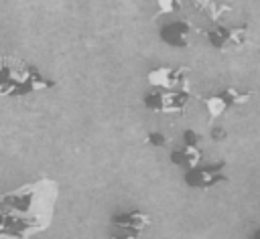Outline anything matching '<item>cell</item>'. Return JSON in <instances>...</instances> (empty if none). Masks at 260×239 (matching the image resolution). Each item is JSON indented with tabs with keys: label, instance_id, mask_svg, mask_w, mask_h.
I'll list each match as a JSON object with an SVG mask.
<instances>
[{
	"label": "cell",
	"instance_id": "obj_14",
	"mask_svg": "<svg viewBox=\"0 0 260 239\" xmlns=\"http://www.w3.org/2000/svg\"><path fill=\"white\" fill-rule=\"evenodd\" d=\"M250 239H260V227H258V229L252 233V237H250Z\"/></svg>",
	"mask_w": 260,
	"mask_h": 239
},
{
	"label": "cell",
	"instance_id": "obj_4",
	"mask_svg": "<svg viewBox=\"0 0 260 239\" xmlns=\"http://www.w3.org/2000/svg\"><path fill=\"white\" fill-rule=\"evenodd\" d=\"M228 166L225 160H219L211 166H201L197 164L191 170H185V184L189 188H197V190H209L219 182L228 180V174L223 172Z\"/></svg>",
	"mask_w": 260,
	"mask_h": 239
},
{
	"label": "cell",
	"instance_id": "obj_2",
	"mask_svg": "<svg viewBox=\"0 0 260 239\" xmlns=\"http://www.w3.org/2000/svg\"><path fill=\"white\" fill-rule=\"evenodd\" d=\"M189 97H191L189 87L173 89V91L150 89L148 93H144L142 103L146 109L154 113H183L189 105Z\"/></svg>",
	"mask_w": 260,
	"mask_h": 239
},
{
	"label": "cell",
	"instance_id": "obj_8",
	"mask_svg": "<svg viewBox=\"0 0 260 239\" xmlns=\"http://www.w3.org/2000/svg\"><path fill=\"white\" fill-rule=\"evenodd\" d=\"M169 160H171L175 166H181V168H185V170H191V168H195L197 164H201V160H203V150H201V148H195V146H179V148L171 150Z\"/></svg>",
	"mask_w": 260,
	"mask_h": 239
},
{
	"label": "cell",
	"instance_id": "obj_11",
	"mask_svg": "<svg viewBox=\"0 0 260 239\" xmlns=\"http://www.w3.org/2000/svg\"><path fill=\"white\" fill-rule=\"evenodd\" d=\"M205 136L201 132H197L195 128H187L183 132V146H195V148H201Z\"/></svg>",
	"mask_w": 260,
	"mask_h": 239
},
{
	"label": "cell",
	"instance_id": "obj_10",
	"mask_svg": "<svg viewBox=\"0 0 260 239\" xmlns=\"http://www.w3.org/2000/svg\"><path fill=\"white\" fill-rule=\"evenodd\" d=\"M156 2V14H175L183 8L185 0H154Z\"/></svg>",
	"mask_w": 260,
	"mask_h": 239
},
{
	"label": "cell",
	"instance_id": "obj_13",
	"mask_svg": "<svg viewBox=\"0 0 260 239\" xmlns=\"http://www.w3.org/2000/svg\"><path fill=\"white\" fill-rule=\"evenodd\" d=\"M110 239H138V235H136V233L126 231V233H120V235H112Z\"/></svg>",
	"mask_w": 260,
	"mask_h": 239
},
{
	"label": "cell",
	"instance_id": "obj_12",
	"mask_svg": "<svg viewBox=\"0 0 260 239\" xmlns=\"http://www.w3.org/2000/svg\"><path fill=\"white\" fill-rule=\"evenodd\" d=\"M209 138H211L215 144H219V142H223V140L228 138V130H225V128H221V126H215V128H211Z\"/></svg>",
	"mask_w": 260,
	"mask_h": 239
},
{
	"label": "cell",
	"instance_id": "obj_3",
	"mask_svg": "<svg viewBox=\"0 0 260 239\" xmlns=\"http://www.w3.org/2000/svg\"><path fill=\"white\" fill-rule=\"evenodd\" d=\"M252 99H254V91H240L236 87H225L223 91L201 97V103L205 105V109L209 113V120H213V117H219V115L228 113L232 107L250 103Z\"/></svg>",
	"mask_w": 260,
	"mask_h": 239
},
{
	"label": "cell",
	"instance_id": "obj_6",
	"mask_svg": "<svg viewBox=\"0 0 260 239\" xmlns=\"http://www.w3.org/2000/svg\"><path fill=\"white\" fill-rule=\"evenodd\" d=\"M197 32H201V30L191 20H171L160 26L158 36L165 45H169L173 49H187L193 43Z\"/></svg>",
	"mask_w": 260,
	"mask_h": 239
},
{
	"label": "cell",
	"instance_id": "obj_7",
	"mask_svg": "<svg viewBox=\"0 0 260 239\" xmlns=\"http://www.w3.org/2000/svg\"><path fill=\"white\" fill-rule=\"evenodd\" d=\"M110 225L138 235V233H144V231L152 225V217H150L148 213L136 211V209H134V211H118V213L112 215Z\"/></svg>",
	"mask_w": 260,
	"mask_h": 239
},
{
	"label": "cell",
	"instance_id": "obj_9",
	"mask_svg": "<svg viewBox=\"0 0 260 239\" xmlns=\"http://www.w3.org/2000/svg\"><path fill=\"white\" fill-rule=\"evenodd\" d=\"M146 144L152 146V148H169V146L173 144V138L167 136V134L160 132V130H150V132L146 134Z\"/></svg>",
	"mask_w": 260,
	"mask_h": 239
},
{
	"label": "cell",
	"instance_id": "obj_5",
	"mask_svg": "<svg viewBox=\"0 0 260 239\" xmlns=\"http://www.w3.org/2000/svg\"><path fill=\"white\" fill-rule=\"evenodd\" d=\"M189 67L187 65H179V67H169V65H160L152 71H148L146 79L154 89H165V91H173L177 87H189Z\"/></svg>",
	"mask_w": 260,
	"mask_h": 239
},
{
	"label": "cell",
	"instance_id": "obj_1",
	"mask_svg": "<svg viewBox=\"0 0 260 239\" xmlns=\"http://www.w3.org/2000/svg\"><path fill=\"white\" fill-rule=\"evenodd\" d=\"M207 43L221 51V53H230V51H240L250 43V26L242 24V26H225L219 22H213L209 28L203 30Z\"/></svg>",
	"mask_w": 260,
	"mask_h": 239
}]
</instances>
